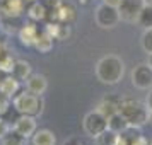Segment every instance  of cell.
<instances>
[{
	"label": "cell",
	"mask_w": 152,
	"mask_h": 145,
	"mask_svg": "<svg viewBox=\"0 0 152 145\" xmlns=\"http://www.w3.org/2000/svg\"><path fill=\"white\" fill-rule=\"evenodd\" d=\"M96 77L106 85H116L125 75V62L116 55H106L96 63Z\"/></svg>",
	"instance_id": "1"
},
{
	"label": "cell",
	"mask_w": 152,
	"mask_h": 145,
	"mask_svg": "<svg viewBox=\"0 0 152 145\" xmlns=\"http://www.w3.org/2000/svg\"><path fill=\"white\" fill-rule=\"evenodd\" d=\"M120 113L125 116L130 126H138L142 128L149 123L151 119V111L147 108L145 103H140L137 99H130V97H121L120 103Z\"/></svg>",
	"instance_id": "2"
},
{
	"label": "cell",
	"mask_w": 152,
	"mask_h": 145,
	"mask_svg": "<svg viewBox=\"0 0 152 145\" xmlns=\"http://www.w3.org/2000/svg\"><path fill=\"white\" fill-rule=\"evenodd\" d=\"M14 108L17 113L21 114H31V116H41L43 114V108H45V101L41 96H36L33 92H29L28 89L17 94L14 97Z\"/></svg>",
	"instance_id": "3"
},
{
	"label": "cell",
	"mask_w": 152,
	"mask_h": 145,
	"mask_svg": "<svg viewBox=\"0 0 152 145\" xmlns=\"http://www.w3.org/2000/svg\"><path fill=\"white\" fill-rule=\"evenodd\" d=\"M94 21L101 29H113L116 28L121 17H120V10L116 5L108 4V2H101L94 10Z\"/></svg>",
	"instance_id": "4"
},
{
	"label": "cell",
	"mask_w": 152,
	"mask_h": 145,
	"mask_svg": "<svg viewBox=\"0 0 152 145\" xmlns=\"http://www.w3.org/2000/svg\"><path fill=\"white\" fill-rule=\"evenodd\" d=\"M82 128L91 138H96L99 133H103L104 130H108V116L96 108L94 111H89L84 116Z\"/></svg>",
	"instance_id": "5"
},
{
	"label": "cell",
	"mask_w": 152,
	"mask_h": 145,
	"mask_svg": "<svg viewBox=\"0 0 152 145\" xmlns=\"http://www.w3.org/2000/svg\"><path fill=\"white\" fill-rule=\"evenodd\" d=\"M130 80L135 89H140V90L152 89V67L147 62L138 63L137 67H133V70H132Z\"/></svg>",
	"instance_id": "6"
},
{
	"label": "cell",
	"mask_w": 152,
	"mask_h": 145,
	"mask_svg": "<svg viewBox=\"0 0 152 145\" xmlns=\"http://www.w3.org/2000/svg\"><path fill=\"white\" fill-rule=\"evenodd\" d=\"M147 0H120L118 2V10H120V17L125 22H137L138 15L145 7Z\"/></svg>",
	"instance_id": "7"
},
{
	"label": "cell",
	"mask_w": 152,
	"mask_h": 145,
	"mask_svg": "<svg viewBox=\"0 0 152 145\" xmlns=\"http://www.w3.org/2000/svg\"><path fill=\"white\" fill-rule=\"evenodd\" d=\"M17 133H21L22 137L29 138L33 137L38 130V123H36V116H31V114H21V116L15 119L14 126H12Z\"/></svg>",
	"instance_id": "8"
},
{
	"label": "cell",
	"mask_w": 152,
	"mask_h": 145,
	"mask_svg": "<svg viewBox=\"0 0 152 145\" xmlns=\"http://www.w3.org/2000/svg\"><path fill=\"white\" fill-rule=\"evenodd\" d=\"M19 39L24 46H34L36 39H38V28H36V24L33 22H26V24H22L21 29H19Z\"/></svg>",
	"instance_id": "9"
},
{
	"label": "cell",
	"mask_w": 152,
	"mask_h": 145,
	"mask_svg": "<svg viewBox=\"0 0 152 145\" xmlns=\"http://www.w3.org/2000/svg\"><path fill=\"white\" fill-rule=\"evenodd\" d=\"M26 89H28L29 92L36 94V96H41V94H45V90L48 89V80H46V77L41 75V74H33V75L26 80Z\"/></svg>",
	"instance_id": "10"
},
{
	"label": "cell",
	"mask_w": 152,
	"mask_h": 145,
	"mask_svg": "<svg viewBox=\"0 0 152 145\" xmlns=\"http://www.w3.org/2000/svg\"><path fill=\"white\" fill-rule=\"evenodd\" d=\"M19 89H21V80H17L12 74H7V75L0 80V92L9 96V97L15 96L19 92Z\"/></svg>",
	"instance_id": "11"
},
{
	"label": "cell",
	"mask_w": 152,
	"mask_h": 145,
	"mask_svg": "<svg viewBox=\"0 0 152 145\" xmlns=\"http://www.w3.org/2000/svg\"><path fill=\"white\" fill-rule=\"evenodd\" d=\"M120 103H121V97H118V96H104L103 101H101L99 106H97V109L101 111V113H104L106 116L110 118L111 114H115V113L120 111Z\"/></svg>",
	"instance_id": "12"
},
{
	"label": "cell",
	"mask_w": 152,
	"mask_h": 145,
	"mask_svg": "<svg viewBox=\"0 0 152 145\" xmlns=\"http://www.w3.org/2000/svg\"><path fill=\"white\" fill-rule=\"evenodd\" d=\"M24 9V0H2L0 10L5 17H19Z\"/></svg>",
	"instance_id": "13"
},
{
	"label": "cell",
	"mask_w": 152,
	"mask_h": 145,
	"mask_svg": "<svg viewBox=\"0 0 152 145\" xmlns=\"http://www.w3.org/2000/svg\"><path fill=\"white\" fill-rule=\"evenodd\" d=\"M33 145H56V137L51 130H36V133L31 137Z\"/></svg>",
	"instance_id": "14"
},
{
	"label": "cell",
	"mask_w": 152,
	"mask_h": 145,
	"mask_svg": "<svg viewBox=\"0 0 152 145\" xmlns=\"http://www.w3.org/2000/svg\"><path fill=\"white\" fill-rule=\"evenodd\" d=\"M12 75L17 79V80H28L29 77L33 75V68H31V63L26 62V60H15V67L12 70Z\"/></svg>",
	"instance_id": "15"
},
{
	"label": "cell",
	"mask_w": 152,
	"mask_h": 145,
	"mask_svg": "<svg viewBox=\"0 0 152 145\" xmlns=\"http://www.w3.org/2000/svg\"><path fill=\"white\" fill-rule=\"evenodd\" d=\"M94 144L96 145H118L120 144V133L108 128V130H104L103 133H99L94 138Z\"/></svg>",
	"instance_id": "16"
},
{
	"label": "cell",
	"mask_w": 152,
	"mask_h": 145,
	"mask_svg": "<svg viewBox=\"0 0 152 145\" xmlns=\"http://www.w3.org/2000/svg\"><path fill=\"white\" fill-rule=\"evenodd\" d=\"M128 126H130L128 121L125 119V116L120 113V111L115 113V114H111V116L108 118V128H111V130L116 131V133H123Z\"/></svg>",
	"instance_id": "17"
},
{
	"label": "cell",
	"mask_w": 152,
	"mask_h": 145,
	"mask_svg": "<svg viewBox=\"0 0 152 145\" xmlns=\"http://www.w3.org/2000/svg\"><path fill=\"white\" fill-rule=\"evenodd\" d=\"M53 36L50 34V33H46V31H43V33H39L38 34V39H36L34 43V48L39 51V53H48L50 50L53 48Z\"/></svg>",
	"instance_id": "18"
},
{
	"label": "cell",
	"mask_w": 152,
	"mask_h": 145,
	"mask_svg": "<svg viewBox=\"0 0 152 145\" xmlns=\"http://www.w3.org/2000/svg\"><path fill=\"white\" fill-rule=\"evenodd\" d=\"M137 26H140L142 29L152 28V2H147L145 7L142 9V12L137 19Z\"/></svg>",
	"instance_id": "19"
},
{
	"label": "cell",
	"mask_w": 152,
	"mask_h": 145,
	"mask_svg": "<svg viewBox=\"0 0 152 145\" xmlns=\"http://www.w3.org/2000/svg\"><path fill=\"white\" fill-rule=\"evenodd\" d=\"M2 145H28V138L22 137L21 133H17L12 128L5 137L2 138Z\"/></svg>",
	"instance_id": "20"
},
{
	"label": "cell",
	"mask_w": 152,
	"mask_h": 145,
	"mask_svg": "<svg viewBox=\"0 0 152 145\" xmlns=\"http://www.w3.org/2000/svg\"><path fill=\"white\" fill-rule=\"evenodd\" d=\"M28 15L33 19V21H43V19L46 17V7L36 0V2H33V5L29 7Z\"/></svg>",
	"instance_id": "21"
},
{
	"label": "cell",
	"mask_w": 152,
	"mask_h": 145,
	"mask_svg": "<svg viewBox=\"0 0 152 145\" xmlns=\"http://www.w3.org/2000/svg\"><path fill=\"white\" fill-rule=\"evenodd\" d=\"M15 67V60L12 58V55H5L0 56V72H4V74H12V70Z\"/></svg>",
	"instance_id": "22"
},
{
	"label": "cell",
	"mask_w": 152,
	"mask_h": 145,
	"mask_svg": "<svg viewBox=\"0 0 152 145\" xmlns=\"http://www.w3.org/2000/svg\"><path fill=\"white\" fill-rule=\"evenodd\" d=\"M140 44H142V50H144L147 55L152 53V28L144 29L142 33V38H140Z\"/></svg>",
	"instance_id": "23"
},
{
	"label": "cell",
	"mask_w": 152,
	"mask_h": 145,
	"mask_svg": "<svg viewBox=\"0 0 152 145\" xmlns=\"http://www.w3.org/2000/svg\"><path fill=\"white\" fill-rule=\"evenodd\" d=\"M9 108H10V97L0 92V116L5 114V113L9 111Z\"/></svg>",
	"instance_id": "24"
},
{
	"label": "cell",
	"mask_w": 152,
	"mask_h": 145,
	"mask_svg": "<svg viewBox=\"0 0 152 145\" xmlns=\"http://www.w3.org/2000/svg\"><path fill=\"white\" fill-rule=\"evenodd\" d=\"M10 130H12V126H10V125H9L5 119H2V118H0V140L5 137V135H7Z\"/></svg>",
	"instance_id": "25"
},
{
	"label": "cell",
	"mask_w": 152,
	"mask_h": 145,
	"mask_svg": "<svg viewBox=\"0 0 152 145\" xmlns=\"http://www.w3.org/2000/svg\"><path fill=\"white\" fill-rule=\"evenodd\" d=\"M62 145H87V144H86L84 140H80V138H77V137H70V138H67Z\"/></svg>",
	"instance_id": "26"
},
{
	"label": "cell",
	"mask_w": 152,
	"mask_h": 145,
	"mask_svg": "<svg viewBox=\"0 0 152 145\" xmlns=\"http://www.w3.org/2000/svg\"><path fill=\"white\" fill-rule=\"evenodd\" d=\"M132 145H151V142H149V140H147V138H145L144 135H140V137H138Z\"/></svg>",
	"instance_id": "27"
},
{
	"label": "cell",
	"mask_w": 152,
	"mask_h": 145,
	"mask_svg": "<svg viewBox=\"0 0 152 145\" xmlns=\"http://www.w3.org/2000/svg\"><path fill=\"white\" fill-rule=\"evenodd\" d=\"M145 104H147L149 111L152 113V89H149V94H147V97H145Z\"/></svg>",
	"instance_id": "28"
},
{
	"label": "cell",
	"mask_w": 152,
	"mask_h": 145,
	"mask_svg": "<svg viewBox=\"0 0 152 145\" xmlns=\"http://www.w3.org/2000/svg\"><path fill=\"white\" fill-rule=\"evenodd\" d=\"M147 63H149V65H151V67H152V53H151V55H149V58H147Z\"/></svg>",
	"instance_id": "29"
},
{
	"label": "cell",
	"mask_w": 152,
	"mask_h": 145,
	"mask_svg": "<svg viewBox=\"0 0 152 145\" xmlns=\"http://www.w3.org/2000/svg\"><path fill=\"white\" fill-rule=\"evenodd\" d=\"M0 56H2V43H0Z\"/></svg>",
	"instance_id": "30"
},
{
	"label": "cell",
	"mask_w": 152,
	"mask_h": 145,
	"mask_svg": "<svg viewBox=\"0 0 152 145\" xmlns=\"http://www.w3.org/2000/svg\"><path fill=\"white\" fill-rule=\"evenodd\" d=\"M31 2H36V0H31Z\"/></svg>",
	"instance_id": "31"
},
{
	"label": "cell",
	"mask_w": 152,
	"mask_h": 145,
	"mask_svg": "<svg viewBox=\"0 0 152 145\" xmlns=\"http://www.w3.org/2000/svg\"><path fill=\"white\" fill-rule=\"evenodd\" d=\"M151 145H152V142H151Z\"/></svg>",
	"instance_id": "32"
},
{
	"label": "cell",
	"mask_w": 152,
	"mask_h": 145,
	"mask_svg": "<svg viewBox=\"0 0 152 145\" xmlns=\"http://www.w3.org/2000/svg\"><path fill=\"white\" fill-rule=\"evenodd\" d=\"M151 2H152V0H151Z\"/></svg>",
	"instance_id": "33"
}]
</instances>
